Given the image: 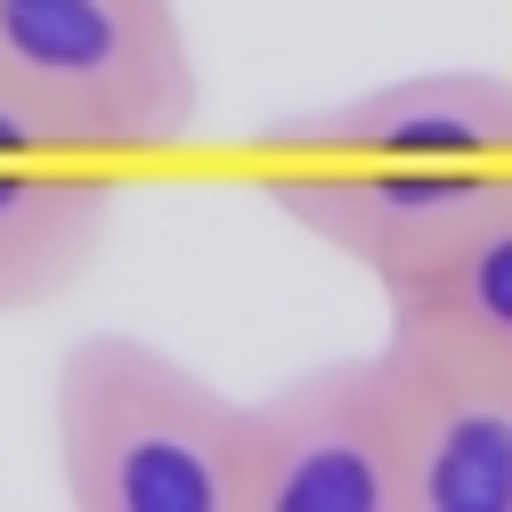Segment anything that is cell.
<instances>
[{
	"label": "cell",
	"instance_id": "cell-1",
	"mask_svg": "<svg viewBox=\"0 0 512 512\" xmlns=\"http://www.w3.org/2000/svg\"><path fill=\"white\" fill-rule=\"evenodd\" d=\"M49 415L82 512H244V399L139 334H82Z\"/></svg>",
	"mask_w": 512,
	"mask_h": 512
},
{
	"label": "cell",
	"instance_id": "cell-2",
	"mask_svg": "<svg viewBox=\"0 0 512 512\" xmlns=\"http://www.w3.org/2000/svg\"><path fill=\"white\" fill-rule=\"evenodd\" d=\"M0 98L74 155L179 147L204 114L179 0H0Z\"/></svg>",
	"mask_w": 512,
	"mask_h": 512
},
{
	"label": "cell",
	"instance_id": "cell-3",
	"mask_svg": "<svg viewBox=\"0 0 512 512\" xmlns=\"http://www.w3.org/2000/svg\"><path fill=\"white\" fill-rule=\"evenodd\" d=\"M399 439V512H512V358L391 317L374 350Z\"/></svg>",
	"mask_w": 512,
	"mask_h": 512
},
{
	"label": "cell",
	"instance_id": "cell-4",
	"mask_svg": "<svg viewBox=\"0 0 512 512\" xmlns=\"http://www.w3.org/2000/svg\"><path fill=\"white\" fill-rule=\"evenodd\" d=\"M244 512H399V439L374 350L244 399Z\"/></svg>",
	"mask_w": 512,
	"mask_h": 512
},
{
	"label": "cell",
	"instance_id": "cell-5",
	"mask_svg": "<svg viewBox=\"0 0 512 512\" xmlns=\"http://www.w3.org/2000/svg\"><path fill=\"white\" fill-rule=\"evenodd\" d=\"M269 155L415 171V179H512V74L439 66L382 82L269 131Z\"/></svg>",
	"mask_w": 512,
	"mask_h": 512
},
{
	"label": "cell",
	"instance_id": "cell-6",
	"mask_svg": "<svg viewBox=\"0 0 512 512\" xmlns=\"http://www.w3.org/2000/svg\"><path fill=\"white\" fill-rule=\"evenodd\" d=\"M122 187L74 147H0V317L66 301L114 236Z\"/></svg>",
	"mask_w": 512,
	"mask_h": 512
},
{
	"label": "cell",
	"instance_id": "cell-7",
	"mask_svg": "<svg viewBox=\"0 0 512 512\" xmlns=\"http://www.w3.org/2000/svg\"><path fill=\"white\" fill-rule=\"evenodd\" d=\"M382 301H391V317H407V326H431L447 342L512 358V187H496L423 269L382 285Z\"/></svg>",
	"mask_w": 512,
	"mask_h": 512
}]
</instances>
